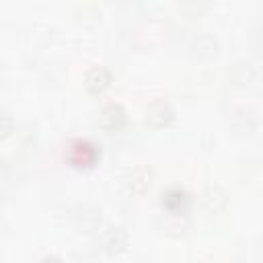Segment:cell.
Masks as SVG:
<instances>
[{
  "mask_svg": "<svg viewBox=\"0 0 263 263\" xmlns=\"http://www.w3.org/2000/svg\"><path fill=\"white\" fill-rule=\"evenodd\" d=\"M12 132V117L4 111H0V140H4Z\"/></svg>",
  "mask_w": 263,
  "mask_h": 263,
  "instance_id": "5b68a950",
  "label": "cell"
},
{
  "mask_svg": "<svg viewBox=\"0 0 263 263\" xmlns=\"http://www.w3.org/2000/svg\"><path fill=\"white\" fill-rule=\"evenodd\" d=\"M101 242H103V249H105L107 253L115 255V253L123 251V247L127 245V232H125L123 228H119V226H111V228H107V230L103 232Z\"/></svg>",
  "mask_w": 263,
  "mask_h": 263,
  "instance_id": "6da1fadb",
  "label": "cell"
},
{
  "mask_svg": "<svg viewBox=\"0 0 263 263\" xmlns=\"http://www.w3.org/2000/svg\"><path fill=\"white\" fill-rule=\"evenodd\" d=\"M39 263H62L58 257H53V255H47V257H43Z\"/></svg>",
  "mask_w": 263,
  "mask_h": 263,
  "instance_id": "8992f818",
  "label": "cell"
},
{
  "mask_svg": "<svg viewBox=\"0 0 263 263\" xmlns=\"http://www.w3.org/2000/svg\"><path fill=\"white\" fill-rule=\"evenodd\" d=\"M109 82H111V74H109L105 68H92V70L86 74V78H84V86H86V90L92 92V95L105 90V88L109 86Z\"/></svg>",
  "mask_w": 263,
  "mask_h": 263,
  "instance_id": "7a4b0ae2",
  "label": "cell"
},
{
  "mask_svg": "<svg viewBox=\"0 0 263 263\" xmlns=\"http://www.w3.org/2000/svg\"><path fill=\"white\" fill-rule=\"evenodd\" d=\"M173 119V109L166 103H158L154 107H150V111L146 113V123H150L152 127H162Z\"/></svg>",
  "mask_w": 263,
  "mask_h": 263,
  "instance_id": "3957f363",
  "label": "cell"
},
{
  "mask_svg": "<svg viewBox=\"0 0 263 263\" xmlns=\"http://www.w3.org/2000/svg\"><path fill=\"white\" fill-rule=\"evenodd\" d=\"M123 123V109L119 105H109L103 109L101 113V125L103 129L107 132H113V129H119Z\"/></svg>",
  "mask_w": 263,
  "mask_h": 263,
  "instance_id": "277c9868",
  "label": "cell"
}]
</instances>
